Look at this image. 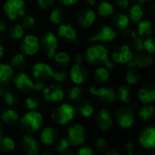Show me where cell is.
<instances>
[{
    "instance_id": "cell-1",
    "label": "cell",
    "mask_w": 155,
    "mask_h": 155,
    "mask_svg": "<svg viewBox=\"0 0 155 155\" xmlns=\"http://www.w3.org/2000/svg\"><path fill=\"white\" fill-rule=\"evenodd\" d=\"M85 58L88 64L93 65L104 64L108 70L114 68V63L109 59L108 49L100 44L91 45L85 52Z\"/></svg>"
},
{
    "instance_id": "cell-2",
    "label": "cell",
    "mask_w": 155,
    "mask_h": 155,
    "mask_svg": "<svg viewBox=\"0 0 155 155\" xmlns=\"http://www.w3.org/2000/svg\"><path fill=\"white\" fill-rule=\"evenodd\" d=\"M32 74L37 80L54 79L57 83L64 82L67 74L64 72L54 71L49 64L45 63H36L32 66Z\"/></svg>"
},
{
    "instance_id": "cell-3",
    "label": "cell",
    "mask_w": 155,
    "mask_h": 155,
    "mask_svg": "<svg viewBox=\"0 0 155 155\" xmlns=\"http://www.w3.org/2000/svg\"><path fill=\"white\" fill-rule=\"evenodd\" d=\"M14 84L17 90L23 93H28L30 91H42L45 87L41 82H34L25 73L19 72L13 79Z\"/></svg>"
},
{
    "instance_id": "cell-4",
    "label": "cell",
    "mask_w": 155,
    "mask_h": 155,
    "mask_svg": "<svg viewBox=\"0 0 155 155\" xmlns=\"http://www.w3.org/2000/svg\"><path fill=\"white\" fill-rule=\"evenodd\" d=\"M44 124L43 115L36 111H30L22 116L20 120L21 127L24 131L31 134L37 132Z\"/></svg>"
},
{
    "instance_id": "cell-5",
    "label": "cell",
    "mask_w": 155,
    "mask_h": 155,
    "mask_svg": "<svg viewBox=\"0 0 155 155\" xmlns=\"http://www.w3.org/2000/svg\"><path fill=\"white\" fill-rule=\"evenodd\" d=\"M75 109L69 104L64 103L52 113V119L58 124L65 125L74 118Z\"/></svg>"
},
{
    "instance_id": "cell-6",
    "label": "cell",
    "mask_w": 155,
    "mask_h": 155,
    "mask_svg": "<svg viewBox=\"0 0 155 155\" xmlns=\"http://www.w3.org/2000/svg\"><path fill=\"white\" fill-rule=\"evenodd\" d=\"M3 9L8 19L15 21L25 15V3L24 0H6Z\"/></svg>"
},
{
    "instance_id": "cell-7",
    "label": "cell",
    "mask_w": 155,
    "mask_h": 155,
    "mask_svg": "<svg viewBox=\"0 0 155 155\" xmlns=\"http://www.w3.org/2000/svg\"><path fill=\"white\" fill-rule=\"evenodd\" d=\"M115 121L124 129L131 128L135 122L134 110L131 107H120L115 113Z\"/></svg>"
},
{
    "instance_id": "cell-8",
    "label": "cell",
    "mask_w": 155,
    "mask_h": 155,
    "mask_svg": "<svg viewBox=\"0 0 155 155\" xmlns=\"http://www.w3.org/2000/svg\"><path fill=\"white\" fill-rule=\"evenodd\" d=\"M67 141L72 146H81L85 142L84 127L79 124H74L68 128Z\"/></svg>"
},
{
    "instance_id": "cell-9",
    "label": "cell",
    "mask_w": 155,
    "mask_h": 155,
    "mask_svg": "<svg viewBox=\"0 0 155 155\" xmlns=\"http://www.w3.org/2000/svg\"><path fill=\"white\" fill-rule=\"evenodd\" d=\"M41 45L46 53L48 58H53L58 48V40L56 35L53 32L45 33L41 37Z\"/></svg>"
},
{
    "instance_id": "cell-10",
    "label": "cell",
    "mask_w": 155,
    "mask_h": 155,
    "mask_svg": "<svg viewBox=\"0 0 155 155\" xmlns=\"http://www.w3.org/2000/svg\"><path fill=\"white\" fill-rule=\"evenodd\" d=\"M134 58L132 48L127 45H123L112 53V61L114 63L127 64Z\"/></svg>"
},
{
    "instance_id": "cell-11",
    "label": "cell",
    "mask_w": 155,
    "mask_h": 155,
    "mask_svg": "<svg viewBox=\"0 0 155 155\" xmlns=\"http://www.w3.org/2000/svg\"><path fill=\"white\" fill-rule=\"evenodd\" d=\"M40 48L39 39L34 35H27L22 38L20 43L21 51L26 55H34L35 54Z\"/></svg>"
},
{
    "instance_id": "cell-12",
    "label": "cell",
    "mask_w": 155,
    "mask_h": 155,
    "mask_svg": "<svg viewBox=\"0 0 155 155\" xmlns=\"http://www.w3.org/2000/svg\"><path fill=\"white\" fill-rule=\"evenodd\" d=\"M89 93L98 97V99L104 104H112L116 101V93L111 87L95 88L94 86L89 88Z\"/></svg>"
},
{
    "instance_id": "cell-13",
    "label": "cell",
    "mask_w": 155,
    "mask_h": 155,
    "mask_svg": "<svg viewBox=\"0 0 155 155\" xmlns=\"http://www.w3.org/2000/svg\"><path fill=\"white\" fill-rule=\"evenodd\" d=\"M65 92L60 84H51L43 89V97L47 102H59L64 99Z\"/></svg>"
},
{
    "instance_id": "cell-14",
    "label": "cell",
    "mask_w": 155,
    "mask_h": 155,
    "mask_svg": "<svg viewBox=\"0 0 155 155\" xmlns=\"http://www.w3.org/2000/svg\"><path fill=\"white\" fill-rule=\"evenodd\" d=\"M116 36H117V33L113 27L109 25H104L96 34L93 35L90 37V41L93 43H96V42L110 43L113 42L116 38Z\"/></svg>"
},
{
    "instance_id": "cell-15",
    "label": "cell",
    "mask_w": 155,
    "mask_h": 155,
    "mask_svg": "<svg viewBox=\"0 0 155 155\" xmlns=\"http://www.w3.org/2000/svg\"><path fill=\"white\" fill-rule=\"evenodd\" d=\"M138 141L140 144L145 148L153 150L155 147V128L153 126L143 128L138 137Z\"/></svg>"
},
{
    "instance_id": "cell-16",
    "label": "cell",
    "mask_w": 155,
    "mask_h": 155,
    "mask_svg": "<svg viewBox=\"0 0 155 155\" xmlns=\"http://www.w3.org/2000/svg\"><path fill=\"white\" fill-rule=\"evenodd\" d=\"M70 78L77 85L84 83L88 78V70L82 64H74L70 69Z\"/></svg>"
},
{
    "instance_id": "cell-17",
    "label": "cell",
    "mask_w": 155,
    "mask_h": 155,
    "mask_svg": "<svg viewBox=\"0 0 155 155\" xmlns=\"http://www.w3.org/2000/svg\"><path fill=\"white\" fill-rule=\"evenodd\" d=\"M96 124L102 131H108L114 124V118L109 110L102 108L98 111L96 117Z\"/></svg>"
},
{
    "instance_id": "cell-18",
    "label": "cell",
    "mask_w": 155,
    "mask_h": 155,
    "mask_svg": "<svg viewBox=\"0 0 155 155\" xmlns=\"http://www.w3.org/2000/svg\"><path fill=\"white\" fill-rule=\"evenodd\" d=\"M20 147L25 155H36L39 153V144L30 134H25L21 138Z\"/></svg>"
},
{
    "instance_id": "cell-19",
    "label": "cell",
    "mask_w": 155,
    "mask_h": 155,
    "mask_svg": "<svg viewBox=\"0 0 155 155\" xmlns=\"http://www.w3.org/2000/svg\"><path fill=\"white\" fill-rule=\"evenodd\" d=\"M57 35L59 37L70 41L74 45L78 44L77 32L71 24H60L57 29Z\"/></svg>"
},
{
    "instance_id": "cell-20",
    "label": "cell",
    "mask_w": 155,
    "mask_h": 155,
    "mask_svg": "<svg viewBox=\"0 0 155 155\" xmlns=\"http://www.w3.org/2000/svg\"><path fill=\"white\" fill-rule=\"evenodd\" d=\"M153 58L148 54L143 53H138L135 56H134L133 60L127 64L128 68H147L153 65Z\"/></svg>"
},
{
    "instance_id": "cell-21",
    "label": "cell",
    "mask_w": 155,
    "mask_h": 155,
    "mask_svg": "<svg viewBox=\"0 0 155 155\" xmlns=\"http://www.w3.org/2000/svg\"><path fill=\"white\" fill-rule=\"evenodd\" d=\"M137 96L143 104H152L155 100V89L153 85L152 84H143L139 89Z\"/></svg>"
},
{
    "instance_id": "cell-22",
    "label": "cell",
    "mask_w": 155,
    "mask_h": 155,
    "mask_svg": "<svg viewBox=\"0 0 155 155\" xmlns=\"http://www.w3.org/2000/svg\"><path fill=\"white\" fill-rule=\"evenodd\" d=\"M77 23L84 28L94 25L96 19V14L93 9H84L77 15Z\"/></svg>"
},
{
    "instance_id": "cell-23",
    "label": "cell",
    "mask_w": 155,
    "mask_h": 155,
    "mask_svg": "<svg viewBox=\"0 0 155 155\" xmlns=\"http://www.w3.org/2000/svg\"><path fill=\"white\" fill-rule=\"evenodd\" d=\"M14 74V68L11 64L0 63V86H5Z\"/></svg>"
},
{
    "instance_id": "cell-24",
    "label": "cell",
    "mask_w": 155,
    "mask_h": 155,
    "mask_svg": "<svg viewBox=\"0 0 155 155\" xmlns=\"http://www.w3.org/2000/svg\"><path fill=\"white\" fill-rule=\"evenodd\" d=\"M56 137H57L56 132L51 127H46L42 131L40 134V141L45 145L51 146L55 143Z\"/></svg>"
},
{
    "instance_id": "cell-25",
    "label": "cell",
    "mask_w": 155,
    "mask_h": 155,
    "mask_svg": "<svg viewBox=\"0 0 155 155\" xmlns=\"http://www.w3.org/2000/svg\"><path fill=\"white\" fill-rule=\"evenodd\" d=\"M76 110L78 111V113L84 116V117H90L91 115H93L94 112V104L87 100H83L81 102L78 103Z\"/></svg>"
},
{
    "instance_id": "cell-26",
    "label": "cell",
    "mask_w": 155,
    "mask_h": 155,
    "mask_svg": "<svg viewBox=\"0 0 155 155\" xmlns=\"http://www.w3.org/2000/svg\"><path fill=\"white\" fill-rule=\"evenodd\" d=\"M1 119L6 124L14 125L18 123V114L13 109H6L2 112Z\"/></svg>"
},
{
    "instance_id": "cell-27",
    "label": "cell",
    "mask_w": 155,
    "mask_h": 155,
    "mask_svg": "<svg viewBox=\"0 0 155 155\" xmlns=\"http://www.w3.org/2000/svg\"><path fill=\"white\" fill-rule=\"evenodd\" d=\"M97 10L102 17H109L114 12V5L109 1H102L99 3Z\"/></svg>"
},
{
    "instance_id": "cell-28",
    "label": "cell",
    "mask_w": 155,
    "mask_h": 155,
    "mask_svg": "<svg viewBox=\"0 0 155 155\" xmlns=\"http://www.w3.org/2000/svg\"><path fill=\"white\" fill-rule=\"evenodd\" d=\"M114 24L116 26V28H118L121 31H124L129 26L130 18L127 15L124 13H120L114 17Z\"/></svg>"
},
{
    "instance_id": "cell-29",
    "label": "cell",
    "mask_w": 155,
    "mask_h": 155,
    "mask_svg": "<svg viewBox=\"0 0 155 155\" xmlns=\"http://www.w3.org/2000/svg\"><path fill=\"white\" fill-rule=\"evenodd\" d=\"M118 96L124 104H130L133 99V92L127 85H120L117 89Z\"/></svg>"
},
{
    "instance_id": "cell-30",
    "label": "cell",
    "mask_w": 155,
    "mask_h": 155,
    "mask_svg": "<svg viewBox=\"0 0 155 155\" xmlns=\"http://www.w3.org/2000/svg\"><path fill=\"white\" fill-rule=\"evenodd\" d=\"M153 32V25L150 20H141L139 21L137 26V35L139 36L150 35Z\"/></svg>"
},
{
    "instance_id": "cell-31",
    "label": "cell",
    "mask_w": 155,
    "mask_h": 155,
    "mask_svg": "<svg viewBox=\"0 0 155 155\" xmlns=\"http://www.w3.org/2000/svg\"><path fill=\"white\" fill-rule=\"evenodd\" d=\"M110 78V73L104 66H99L94 72V80L97 84H102L107 82Z\"/></svg>"
},
{
    "instance_id": "cell-32",
    "label": "cell",
    "mask_w": 155,
    "mask_h": 155,
    "mask_svg": "<svg viewBox=\"0 0 155 155\" xmlns=\"http://www.w3.org/2000/svg\"><path fill=\"white\" fill-rule=\"evenodd\" d=\"M129 15L134 22H139L143 16V9L140 4H134L129 9Z\"/></svg>"
},
{
    "instance_id": "cell-33",
    "label": "cell",
    "mask_w": 155,
    "mask_h": 155,
    "mask_svg": "<svg viewBox=\"0 0 155 155\" xmlns=\"http://www.w3.org/2000/svg\"><path fill=\"white\" fill-rule=\"evenodd\" d=\"M54 63L61 67H65L71 63V56L65 52H58L54 55Z\"/></svg>"
},
{
    "instance_id": "cell-34",
    "label": "cell",
    "mask_w": 155,
    "mask_h": 155,
    "mask_svg": "<svg viewBox=\"0 0 155 155\" xmlns=\"http://www.w3.org/2000/svg\"><path fill=\"white\" fill-rule=\"evenodd\" d=\"M25 30L20 24H14L8 29L9 37L14 40H20L24 37Z\"/></svg>"
},
{
    "instance_id": "cell-35",
    "label": "cell",
    "mask_w": 155,
    "mask_h": 155,
    "mask_svg": "<svg viewBox=\"0 0 155 155\" xmlns=\"http://www.w3.org/2000/svg\"><path fill=\"white\" fill-rule=\"evenodd\" d=\"M64 10L60 7L54 8L49 15V19L51 23L54 25H59L64 21Z\"/></svg>"
},
{
    "instance_id": "cell-36",
    "label": "cell",
    "mask_w": 155,
    "mask_h": 155,
    "mask_svg": "<svg viewBox=\"0 0 155 155\" xmlns=\"http://www.w3.org/2000/svg\"><path fill=\"white\" fill-rule=\"evenodd\" d=\"M15 147V143L14 140L8 136L2 135L0 138V151L4 153L12 152Z\"/></svg>"
},
{
    "instance_id": "cell-37",
    "label": "cell",
    "mask_w": 155,
    "mask_h": 155,
    "mask_svg": "<svg viewBox=\"0 0 155 155\" xmlns=\"http://www.w3.org/2000/svg\"><path fill=\"white\" fill-rule=\"evenodd\" d=\"M125 80L129 84H136L141 80V74L134 68H128L125 73Z\"/></svg>"
},
{
    "instance_id": "cell-38",
    "label": "cell",
    "mask_w": 155,
    "mask_h": 155,
    "mask_svg": "<svg viewBox=\"0 0 155 155\" xmlns=\"http://www.w3.org/2000/svg\"><path fill=\"white\" fill-rule=\"evenodd\" d=\"M154 112L155 109L153 105H145V106H143L139 110L138 115L143 122H146L153 116Z\"/></svg>"
},
{
    "instance_id": "cell-39",
    "label": "cell",
    "mask_w": 155,
    "mask_h": 155,
    "mask_svg": "<svg viewBox=\"0 0 155 155\" xmlns=\"http://www.w3.org/2000/svg\"><path fill=\"white\" fill-rule=\"evenodd\" d=\"M26 60L23 54H16L11 59V66L15 69H22L25 66Z\"/></svg>"
},
{
    "instance_id": "cell-40",
    "label": "cell",
    "mask_w": 155,
    "mask_h": 155,
    "mask_svg": "<svg viewBox=\"0 0 155 155\" xmlns=\"http://www.w3.org/2000/svg\"><path fill=\"white\" fill-rule=\"evenodd\" d=\"M132 36V44H133V47L135 50V52L138 53H142L143 51V39L142 36H139L136 33H132L131 35Z\"/></svg>"
},
{
    "instance_id": "cell-41",
    "label": "cell",
    "mask_w": 155,
    "mask_h": 155,
    "mask_svg": "<svg viewBox=\"0 0 155 155\" xmlns=\"http://www.w3.org/2000/svg\"><path fill=\"white\" fill-rule=\"evenodd\" d=\"M40 104H41L40 97L37 95H35V94L28 96L25 99V106L30 111H35V109H37L39 107Z\"/></svg>"
},
{
    "instance_id": "cell-42",
    "label": "cell",
    "mask_w": 155,
    "mask_h": 155,
    "mask_svg": "<svg viewBox=\"0 0 155 155\" xmlns=\"http://www.w3.org/2000/svg\"><path fill=\"white\" fill-rule=\"evenodd\" d=\"M2 98L4 99L5 104L8 105H15L18 103L17 96L11 90H5V89L3 92V94H2Z\"/></svg>"
},
{
    "instance_id": "cell-43",
    "label": "cell",
    "mask_w": 155,
    "mask_h": 155,
    "mask_svg": "<svg viewBox=\"0 0 155 155\" xmlns=\"http://www.w3.org/2000/svg\"><path fill=\"white\" fill-rule=\"evenodd\" d=\"M22 21H21V26L24 28V30H30L32 29L35 24H36V21H35V18L30 15H25L22 18Z\"/></svg>"
},
{
    "instance_id": "cell-44",
    "label": "cell",
    "mask_w": 155,
    "mask_h": 155,
    "mask_svg": "<svg viewBox=\"0 0 155 155\" xmlns=\"http://www.w3.org/2000/svg\"><path fill=\"white\" fill-rule=\"evenodd\" d=\"M82 93H83V89L81 86L79 85H74L73 86L70 90H69V93H68V96H69V99L71 101H77L81 95H82Z\"/></svg>"
},
{
    "instance_id": "cell-45",
    "label": "cell",
    "mask_w": 155,
    "mask_h": 155,
    "mask_svg": "<svg viewBox=\"0 0 155 155\" xmlns=\"http://www.w3.org/2000/svg\"><path fill=\"white\" fill-rule=\"evenodd\" d=\"M69 146H70V144H69L67 139L62 138V139L58 140V141L55 143V144H54V149H55V151H56L57 153H63L64 152H65V151L68 150Z\"/></svg>"
},
{
    "instance_id": "cell-46",
    "label": "cell",
    "mask_w": 155,
    "mask_h": 155,
    "mask_svg": "<svg viewBox=\"0 0 155 155\" xmlns=\"http://www.w3.org/2000/svg\"><path fill=\"white\" fill-rule=\"evenodd\" d=\"M95 147L100 151V152H105L109 148V143L107 140L104 137H99L95 141Z\"/></svg>"
},
{
    "instance_id": "cell-47",
    "label": "cell",
    "mask_w": 155,
    "mask_h": 155,
    "mask_svg": "<svg viewBox=\"0 0 155 155\" xmlns=\"http://www.w3.org/2000/svg\"><path fill=\"white\" fill-rule=\"evenodd\" d=\"M143 50H145L148 54H153L155 51L154 41L153 38H147L143 40Z\"/></svg>"
},
{
    "instance_id": "cell-48",
    "label": "cell",
    "mask_w": 155,
    "mask_h": 155,
    "mask_svg": "<svg viewBox=\"0 0 155 155\" xmlns=\"http://www.w3.org/2000/svg\"><path fill=\"white\" fill-rule=\"evenodd\" d=\"M55 0H37V5L41 9H48L50 8L54 4Z\"/></svg>"
},
{
    "instance_id": "cell-49",
    "label": "cell",
    "mask_w": 155,
    "mask_h": 155,
    "mask_svg": "<svg viewBox=\"0 0 155 155\" xmlns=\"http://www.w3.org/2000/svg\"><path fill=\"white\" fill-rule=\"evenodd\" d=\"M77 155H94V153L90 147H82L77 150Z\"/></svg>"
},
{
    "instance_id": "cell-50",
    "label": "cell",
    "mask_w": 155,
    "mask_h": 155,
    "mask_svg": "<svg viewBox=\"0 0 155 155\" xmlns=\"http://www.w3.org/2000/svg\"><path fill=\"white\" fill-rule=\"evenodd\" d=\"M116 5L118 7H120L121 9H127L130 6V1L129 0H115Z\"/></svg>"
},
{
    "instance_id": "cell-51",
    "label": "cell",
    "mask_w": 155,
    "mask_h": 155,
    "mask_svg": "<svg viewBox=\"0 0 155 155\" xmlns=\"http://www.w3.org/2000/svg\"><path fill=\"white\" fill-rule=\"evenodd\" d=\"M134 146L133 143H132V142H128L127 144H126V149H127V151H128L127 155H139L137 153H135V152L134 151Z\"/></svg>"
},
{
    "instance_id": "cell-52",
    "label": "cell",
    "mask_w": 155,
    "mask_h": 155,
    "mask_svg": "<svg viewBox=\"0 0 155 155\" xmlns=\"http://www.w3.org/2000/svg\"><path fill=\"white\" fill-rule=\"evenodd\" d=\"M58 2L64 5L69 6V5H73L74 4H76L78 2V0H58Z\"/></svg>"
},
{
    "instance_id": "cell-53",
    "label": "cell",
    "mask_w": 155,
    "mask_h": 155,
    "mask_svg": "<svg viewBox=\"0 0 155 155\" xmlns=\"http://www.w3.org/2000/svg\"><path fill=\"white\" fill-rule=\"evenodd\" d=\"M7 30V23L4 19H0V33H5Z\"/></svg>"
},
{
    "instance_id": "cell-54",
    "label": "cell",
    "mask_w": 155,
    "mask_h": 155,
    "mask_svg": "<svg viewBox=\"0 0 155 155\" xmlns=\"http://www.w3.org/2000/svg\"><path fill=\"white\" fill-rule=\"evenodd\" d=\"M74 61H75V64H82L83 61H84V57L82 54H77L74 55Z\"/></svg>"
},
{
    "instance_id": "cell-55",
    "label": "cell",
    "mask_w": 155,
    "mask_h": 155,
    "mask_svg": "<svg viewBox=\"0 0 155 155\" xmlns=\"http://www.w3.org/2000/svg\"><path fill=\"white\" fill-rule=\"evenodd\" d=\"M4 54H5V47H4V45H3V44L0 42V59L3 57V55H4Z\"/></svg>"
},
{
    "instance_id": "cell-56",
    "label": "cell",
    "mask_w": 155,
    "mask_h": 155,
    "mask_svg": "<svg viewBox=\"0 0 155 155\" xmlns=\"http://www.w3.org/2000/svg\"><path fill=\"white\" fill-rule=\"evenodd\" d=\"M106 155H122L120 153H118L117 151L115 150H110L108 151V153H106Z\"/></svg>"
},
{
    "instance_id": "cell-57",
    "label": "cell",
    "mask_w": 155,
    "mask_h": 155,
    "mask_svg": "<svg viewBox=\"0 0 155 155\" xmlns=\"http://www.w3.org/2000/svg\"><path fill=\"white\" fill-rule=\"evenodd\" d=\"M86 1V3H88L90 5H94L95 4H96V1L97 0H85Z\"/></svg>"
},
{
    "instance_id": "cell-58",
    "label": "cell",
    "mask_w": 155,
    "mask_h": 155,
    "mask_svg": "<svg viewBox=\"0 0 155 155\" xmlns=\"http://www.w3.org/2000/svg\"><path fill=\"white\" fill-rule=\"evenodd\" d=\"M137 4H140V5H142V4H143V3H146V2H149L150 0H134Z\"/></svg>"
},
{
    "instance_id": "cell-59",
    "label": "cell",
    "mask_w": 155,
    "mask_h": 155,
    "mask_svg": "<svg viewBox=\"0 0 155 155\" xmlns=\"http://www.w3.org/2000/svg\"><path fill=\"white\" fill-rule=\"evenodd\" d=\"M63 155H74V153H71V152H69V151L67 150V151H65V152L63 153Z\"/></svg>"
},
{
    "instance_id": "cell-60",
    "label": "cell",
    "mask_w": 155,
    "mask_h": 155,
    "mask_svg": "<svg viewBox=\"0 0 155 155\" xmlns=\"http://www.w3.org/2000/svg\"><path fill=\"white\" fill-rule=\"evenodd\" d=\"M2 135H3V132H2V129H1V121H0V138H1Z\"/></svg>"
},
{
    "instance_id": "cell-61",
    "label": "cell",
    "mask_w": 155,
    "mask_h": 155,
    "mask_svg": "<svg viewBox=\"0 0 155 155\" xmlns=\"http://www.w3.org/2000/svg\"><path fill=\"white\" fill-rule=\"evenodd\" d=\"M42 155H48V154H42Z\"/></svg>"
}]
</instances>
